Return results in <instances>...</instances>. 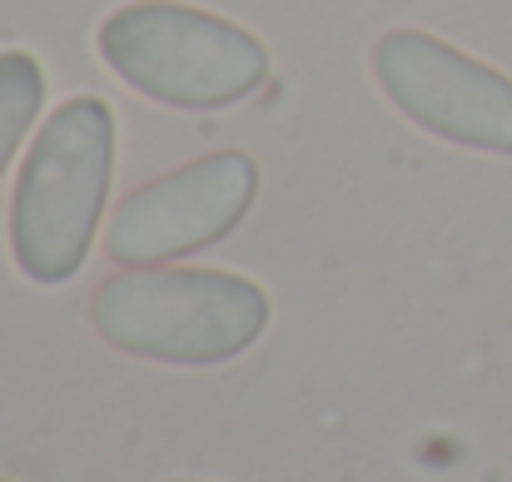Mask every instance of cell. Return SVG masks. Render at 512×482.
<instances>
[{
	"label": "cell",
	"mask_w": 512,
	"mask_h": 482,
	"mask_svg": "<svg viewBox=\"0 0 512 482\" xmlns=\"http://www.w3.org/2000/svg\"><path fill=\"white\" fill-rule=\"evenodd\" d=\"M115 174V110L75 95L50 110L10 194V254L30 284H70L90 259Z\"/></svg>",
	"instance_id": "1"
},
{
	"label": "cell",
	"mask_w": 512,
	"mask_h": 482,
	"mask_svg": "<svg viewBox=\"0 0 512 482\" xmlns=\"http://www.w3.org/2000/svg\"><path fill=\"white\" fill-rule=\"evenodd\" d=\"M90 323L130 358L219 368L264 338L269 294L229 269H130L95 289Z\"/></svg>",
	"instance_id": "2"
},
{
	"label": "cell",
	"mask_w": 512,
	"mask_h": 482,
	"mask_svg": "<svg viewBox=\"0 0 512 482\" xmlns=\"http://www.w3.org/2000/svg\"><path fill=\"white\" fill-rule=\"evenodd\" d=\"M100 60L170 110H224L269 80V50L254 30L179 0L110 10L100 20Z\"/></svg>",
	"instance_id": "3"
},
{
	"label": "cell",
	"mask_w": 512,
	"mask_h": 482,
	"mask_svg": "<svg viewBox=\"0 0 512 482\" xmlns=\"http://www.w3.org/2000/svg\"><path fill=\"white\" fill-rule=\"evenodd\" d=\"M373 80L433 140L512 155V80L458 45L428 30H388L373 45Z\"/></svg>",
	"instance_id": "4"
},
{
	"label": "cell",
	"mask_w": 512,
	"mask_h": 482,
	"mask_svg": "<svg viewBox=\"0 0 512 482\" xmlns=\"http://www.w3.org/2000/svg\"><path fill=\"white\" fill-rule=\"evenodd\" d=\"M259 194V164L239 150H219L130 189L105 229V254L130 269H155L184 254L224 244Z\"/></svg>",
	"instance_id": "5"
},
{
	"label": "cell",
	"mask_w": 512,
	"mask_h": 482,
	"mask_svg": "<svg viewBox=\"0 0 512 482\" xmlns=\"http://www.w3.org/2000/svg\"><path fill=\"white\" fill-rule=\"evenodd\" d=\"M45 110V70L30 50H0V179Z\"/></svg>",
	"instance_id": "6"
},
{
	"label": "cell",
	"mask_w": 512,
	"mask_h": 482,
	"mask_svg": "<svg viewBox=\"0 0 512 482\" xmlns=\"http://www.w3.org/2000/svg\"><path fill=\"white\" fill-rule=\"evenodd\" d=\"M0 482H10V478H0Z\"/></svg>",
	"instance_id": "7"
}]
</instances>
